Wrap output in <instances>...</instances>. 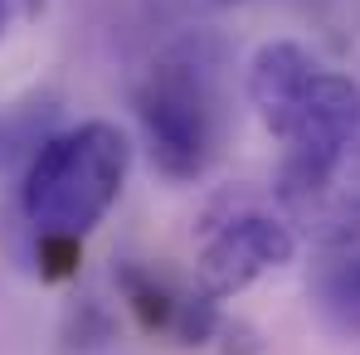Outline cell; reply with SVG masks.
I'll return each mask as SVG.
<instances>
[{
    "mask_svg": "<svg viewBox=\"0 0 360 355\" xmlns=\"http://www.w3.org/2000/svg\"><path fill=\"white\" fill-rule=\"evenodd\" d=\"M131 166V146L112 122H78L39 146L25 176V219L44 248L73 253L117 205Z\"/></svg>",
    "mask_w": 360,
    "mask_h": 355,
    "instance_id": "2",
    "label": "cell"
},
{
    "mask_svg": "<svg viewBox=\"0 0 360 355\" xmlns=\"http://www.w3.org/2000/svg\"><path fill=\"white\" fill-rule=\"evenodd\" d=\"M292 253H297L292 224H283L278 214H263V209H234V214H224L205 229L195 278L219 302V297L243 292L248 283H258L273 268H288Z\"/></svg>",
    "mask_w": 360,
    "mask_h": 355,
    "instance_id": "4",
    "label": "cell"
},
{
    "mask_svg": "<svg viewBox=\"0 0 360 355\" xmlns=\"http://www.w3.org/2000/svg\"><path fill=\"white\" fill-rule=\"evenodd\" d=\"M278 136L288 141L278 171V200L292 205L331 176H341L360 156V88L346 73L316 68L297 108L278 127Z\"/></svg>",
    "mask_w": 360,
    "mask_h": 355,
    "instance_id": "3",
    "label": "cell"
},
{
    "mask_svg": "<svg viewBox=\"0 0 360 355\" xmlns=\"http://www.w3.org/2000/svg\"><path fill=\"white\" fill-rule=\"evenodd\" d=\"M311 73H316V59L292 39H273L248 59V103L258 108V117L273 136L288 122V112L297 108V98L307 93Z\"/></svg>",
    "mask_w": 360,
    "mask_h": 355,
    "instance_id": "6",
    "label": "cell"
},
{
    "mask_svg": "<svg viewBox=\"0 0 360 355\" xmlns=\"http://www.w3.org/2000/svg\"><path fill=\"white\" fill-rule=\"evenodd\" d=\"M117 288L127 297V306L141 316L146 331H161L171 336L176 346H205L224 331L219 311H214V297L205 288H180L166 273L156 268H141V263H122L117 268Z\"/></svg>",
    "mask_w": 360,
    "mask_h": 355,
    "instance_id": "5",
    "label": "cell"
},
{
    "mask_svg": "<svg viewBox=\"0 0 360 355\" xmlns=\"http://www.w3.org/2000/svg\"><path fill=\"white\" fill-rule=\"evenodd\" d=\"M15 5H20V20H30V15L39 10V0H15Z\"/></svg>",
    "mask_w": 360,
    "mask_h": 355,
    "instance_id": "9",
    "label": "cell"
},
{
    "mask_svg": "<svg viewBox=\"0 0 360 355\" xmlns=\"http://www.w3.org/2000/svg\"><path fill=\"white\" fill-rule=\"evenodd\" d=\"M311 302L321 311V321L341 336H360V248L331 258L316 278H311Z\"/></svg>",
    "mask_w": 360,
    "mask_h": 355,
    "instance_id": "7",
    "label": "cell"
},
{
    "mask_svg": "<svg viewBox=\"0 0 360 355\" xmlns=\"http://www.w3.org/2000/svg\"><path fill=\"white\" fill-rule=\"evenodd\" d=\"M15 15H20V5H15V0H0V34H5V25H10Z\"/></svg>",
    "mask_w": 360,
    "mask_h": 355,
    "instance_id": "8",
    "label": "cell"
},
{
    "mask_svg": "<svg viewBox=\"0 0 360 355\" xmlns=\"http://www.w3.org/2000/svg\"><path fill=\"white\" fill-rule=\"evenodd\" d=\"M136 122L166 180L205 176L224 146V44L185 34L161 49L136 83Z\"/></svg>",
    "mask_w": 360,
    "mask_h": 355,
    "instance_id": "1",
    "label": "cell"
}]
</instances>
